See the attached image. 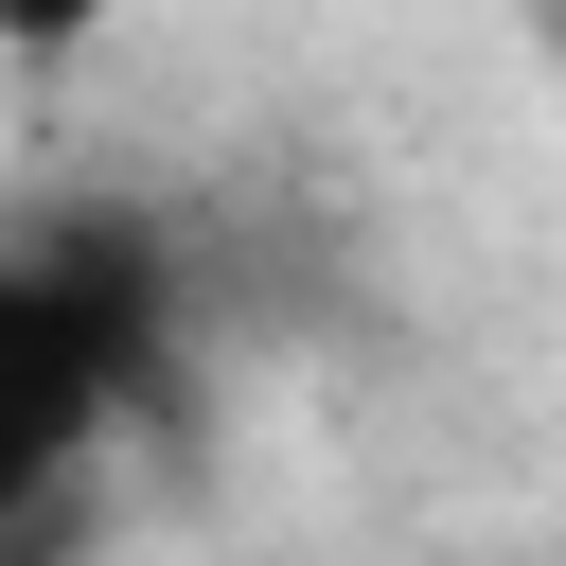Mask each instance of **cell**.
I'll return each instance as SVG.
<instances>
[{
  "label": "cell",
  "mask_w": 566,
  "mask_h": 566,
  "mask_svg": "<svg viewBox=\"0 0 566 566\" xmlns=\"http://www.w3.org/2000/svg\"><path fill=\"white\" fill-rule=\"evenodd\" d=\"M0 18H18V53H71V35H88V18H124V0H0Z\"/></svg>",
  "instance_id": "7a4b0ae2"
},
{
  "label": "cell",
  "mask_w": 566,
  "mask_h": 566,
  "mask_svg": "<svg viewBox=\"0 0 566 566\" xmlns=\"http://www.w3.org/2000/svg\"><path fill=\"white\" fill-rule=\"evenodd\" d=\"M142 371H159V230L35 212L0 265V513H18V548H53L88 442L142 407Z\"/></svg>",
  "instance_id": "6da1fadb"
}]
</instances>
